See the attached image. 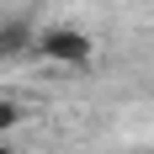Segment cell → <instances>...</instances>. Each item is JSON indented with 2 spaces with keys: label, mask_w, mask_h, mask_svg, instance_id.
Returning a JSON list of instances; mask_svg holds the SVG:
<instances>
[{
  "label": "cell",
  "mask_w": 154,
  "mask_h": 154,
  "mask_svg": "<svg viewBox=\"0 0 154 154\" xmlns=\"http://www.w3.org/2000/svg\"><path fill=\"white\" fill-rule=\"evenodd\" d=\"M32 53L48 59V64H64V69H91L96 64V37L85 27L59 21V27H43L37 37H32Z\"/></svg>",
  "instance_id": "obj_1"
},
{
  "label": "cell",
  "mask_w": 154,
  "mask_h": 154,
  "mask_svg": "<svg viewBox=\"0 0 154 154\" xmlns=\"http://www.w3.org/2000/svg\"><path fill=\"white\" fill-rule=\"evenodd\" d=\"M32 37H37L32 16H5V21H0V64H5V59H27V53H32Z\"/></svg>",
  "instance_id": "obj_2"
},
{
  "label": "cell",
  "mask_w": 154,
  "mask_h": 154,
  "mask_svg": "<svg viewBox=\"0 0 154 154\" xmlns=\"http://www.w3.org/2000/svg\"><path fill=\"white\" fill-rule=\"evenodd\" d=\"M21 122H27V106H21L16 96H0V138H11Z\"/></svg>",
  "instance_id": "obj_3"
},
{
  "label": "cell",
  "mask_w": 154,
  "mask_h": 154,
  "mask_svg": "<svg viewBox=\"0 0 154 154\" xmlns=\"http://www.w3.org/2000/svg\"><path fill=\"white\" fill-rule=\"evenodd\" d=\"M0 154H16V143H11V138H0Z\"/></svg>",
  "instance_id": "obj_4"
}]
</instances>
